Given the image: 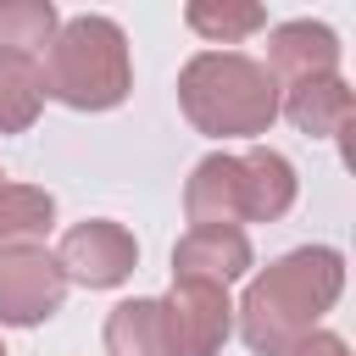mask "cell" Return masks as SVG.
I'll list each match as a JSON object with an SVG mask.
<instances>
[{
	"instance_id": "obj_1",
	"label": "cell",
	"mask_w": 356,
	"mask_h": 356,
	"mask_svg": "<svg viewBox=\"0 0 356 356\" xmlns=\"http://www.w3.org/2000/svg\"><path fill=\"white\" fill-rule=\"evenodd\" d=\"M339 289H345V256L334 245H300L250 278L245 300L234 306L239 339L256 356H289L323 323V312H334Z\"/></svg>"
},
{
	"instance_id": "obj_2",
	"label": "cell",
	"mask_w": 356,
	"mask_h": 356,
	"mask_svg": "<svg viewBox=\"0 0 356 356\" xmlns=\"http://www.w3.org/2000/svg\"><path fill=\"white\" fill-rule=\"evenodd\" d=\"M295 167L289 156L267 150V145H250L245 156H206L195 161L189 184H184V211H189V228H239V222H278L289 206H295Z\"/></svg>"
},
{
	"instance_id": "obj_3",
	"label": "cell",
	"mask_w": 356,
	"mask_h": 356,
	"mask_svg": "<svg viewBox=\"0 0 356 356\" xmlns=\"http://www.w3.org/2000/svg\"><path fill=\"white\" fill-rule=\"evenodd\" d=\"M184 117L211 139H256L278 117V78L239 50H200L178 72Z\"/></svg>"
},
{
	"instance_id": "obj_4",
	"label": "cell",
	"mask_w": 356,
	"mask_h": 356,
	"mask_svg": "<svg viewBox=\"0 0 356 356\" xmlns=\"http://www.w3.org/2000/svg\"><path fill=\"white\" fill-rule=\"evenodd\" d=\"M44 95L72 106V111H111L134 89V61H128V33L111 17H67L39 61Z\"/></svg>"
},
{
	"instance_id": "obj_5",
	"label": "cell",
	"mask_w": 356,
	"mask_h": 356,
	"mask_svg": "<svg viewBox=\"0 0 356 356\" xmlns=\"http://www.w3.org/2000/svg\"><path fill=\"white\" fill-rule=\"evenodd\" d=\"M61 300H67V273L56 267L44 245L0 250V323L6 328H33L56 317Z\"/></svg>"
},
{
	"instance_id": "obj_6",
	"label": "cell",
	"mask_w": 356,
	"mask_h": 356,
	"mask_svg": "<svg viewBox=\"0 0 356 356\" xmlns=\"http://www.w3.org/2000/svg\"><path fill=\"white\" fill-rule=\"evenodd\" d=\"M56 267L67 273V284H83V289H117L134 267H139V245L122 222H106V217H89V222H72L61 234V250H56Z\"/></svg>"
},
{
	"instance_id": "obj_7",
	"label": "cell",
	"mask_w": 356,
	"mask_h": 356,
	"mask_svg": "<svg viewBox=\"0 0 356 356\" xmlns=\"http://www.w3.org/2000/svg\"><path fill=\"white\" fill-rule=\"evenodd\" d=\"M161 312H167L172 356H222V345H228V334H234V300H228L222 284L172 278Z\"/></svg>"
},
{
	"instance_id": "obj_8",
	"label": "cell",
	"mask_w": 356,
	"mask_h": 356,
	"mask_svg": "<svg viewBox=\"0 0 356 356\" xmlns=\"http://www.w3.org/2000/svg\"><path fill=\"white\" fill-rule=\"evenodd\" d=\"M273 78H284V83H306V78H328V72H339V33L328 28V22H312V17H300V22H278L273 33H267V61H261Z\"/></svg>"
},
{
	"instance_id": "obj_9",
	"label": "cell",
	"mask_w": 356,
	"mask_h": 356,
	"mask_svg": "<svg viewBox=\"0 0 356 356\" xmlns=\"http://www.w3.org/2000/svg\"><path fill=\"white\" fill-rule=\"evenodd\" d=\"M250 273V239L245 228H189L172 245V278H200V284H234Z\"/></svg>"
},
{
	"instance_id": "obj_10",
	"label": "cell",
	"mask_w": 356,
	"mask_h": 356,
	"mask_svg": "<svg viewBox=\"0 0 356 356\" xmlns=\"http://www.w3.org/2000/svg\"><path fill=\"white\" fill-rule=\"evenodd\" d=\"M278 111H284L300 134H312V139H339V134L350 128L356 100H350V83H345L339 72H328V78H306V83L278 89Z\"/></svg>"
},
{
	"instance_id": "obj_11",
	"label": "cell",
	"mask_w": 356,
	"mask_h": 356,
	"mask_svg": "<svg viewBox=\"0 0 356 356\" xmlns=\"http://www.w3.org/2000/svg\"><path fill=\"white\" fill-rule=\"evenodd\" d=\"M106 356H172V334H167L161 300L139 295V300L111 306V317H106Z\"/></svg>"
},
{
	"instance_id": "obj_12",
	"label": "cell",
	"mask_w": 356,
	"mask_h": 356,
	"mask_svg": "<svg viewBox=\"0 0 356 356\" xmlns=\"http://www.w3.org/2000/svg\"><path fill=\"white\" fill-rule=\"evenodd\" d=\"M56 228V195L39 184H0V250L39 245Z\"/></svg>"
},
{
	"instance_id": "obj_13",
	"label": "cell",
	"mask_w": 356,
	"mask_h": 356,
	"mask_svg": "<svg viewBox=\"0 0 356 356\" xmlns=\"http://www.w3.org/2000/svg\"><path fill=\"white\" fill-rule=\"evenodd\" d=\"M61 17L50 0H0V56H17V61H44L50 39H56Z\"/></svg>"
},
{
	"instance_id": "obj_14",
	"label": "cell",
	"mask_w": 356,
	"mask_h": 356,
	"mask_svg": "<svg viewBox=\"0 0 356 356\" xmlns=\"http://www.w3.org/2000/svg\"><path fill=\"white\" fill-rule=\"evenodd\" d=\"M184 22L200 39H211V44H239L256 28H267V11L256 0H189L184 6Z\"/></svg>"
},
{
	"instance_id": "obj_15",
	"label": "cell",
	"mask_w": 356,
	"mask_h": 356,
	"mask_svg": "<svg viewBox=\"0 0 356 356\" xmlns=\"http://www.w3.org/2000/svg\"><path fill=\"white\" fill-rule=\"evenodd\" d=\"M44 106V78L33 61H17V56H0V134H22L33 128Z\"/></svg>"
},
{
	"instance_id": "obj_16",
	"label": "cell",
	"mask_w": 356,
	"mask_h": 356,
	"mask_svg": "<svg viewBox=\"0 0 356 356\" xmlns=\"http://www.w3.org/2000/svg\"><path fill=\"white\" fill-rule=\"evenodd\" d=\"M289 356H350V345H345L339 334H328V328H312Z\"/></svg>"
},
{
	"instance_id": "obj_17",
	"label": "cell",
	"mask_w": 356,
	"mask_h": 356,
	"mask_svg": "<svg viewBox=\"0 0 356 356\" xmlns=\"http://www.w3.org/2000/svg\"><path fill=\"white\" fill-rule=\"evenodd\" d=\"M0 356H11V350H6V345H0Z\"/></svg>"
}]
</instances>
